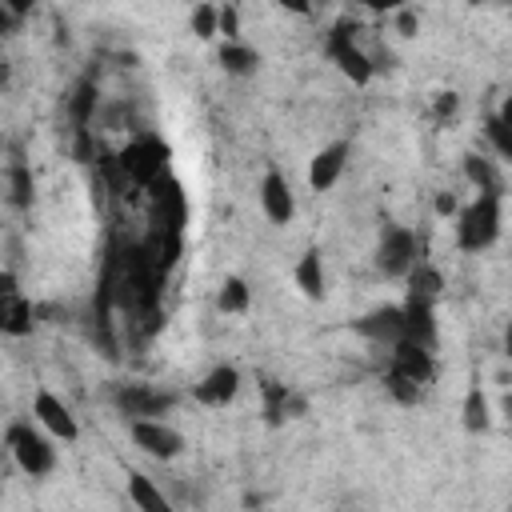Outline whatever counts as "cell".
I'll use <instances>...</instances> for the list:
<instances>
[{
  "label": "cell",
  "mask_w": 512,
  "mask_h": 512,
  "mask_svg": "<svg viewBox=\"0 0 512 512\" xmlns=\"http://www.w3.org/2000/svg\"><path fill=\"white\" fill-rule=\"evenodd\" d=\"M248 300H252L248 284H244L240 276H228V280H224V288H220V308H224V312H244V308H248Z\"/></svg>",
  "instance_id": "7402d4cb"
},
{
  "label": "cell",
  "mask_w": 512,
  "mask_h": 512,
  "mask_svg": "<svg viewBox=\"0 0 512 512\" xmlns=\"http://www.w3.org/2000/svg\"><path fill=\"white\" fill-rule=\"evenodd\" d=\"M464 172L476 188V196H504V180L496 172L492 160H480V156H464Z\"/></svg>",
  "instance_id": "e0dca14e"
},
{
  "label": "cell",
  "mask_w": 512,
  "mask_h": 512,
  "mask_svg": "<svg viewBox=\"0 0 512 512\" xmlns=\"http://www.w3.org/2000/svg\"><path fill=\"white\" fill-rule=\"evenodd\" d=\"M260 208H264V216H268L272 224H288V220L296 216L292 184H288L276 168H268V172H264V180H260Z\"/></svg>",
  "instance_id": "30bf717a"
},
{
  "label": "cell",
  "mask_w": 512,
  "mask_h": 512,
  "mask_svg": "<svg viewBox=\"0 0 512 512\" xmlns=\"http://www.w3.org/2000/svg\"><path fill=\"white\" fill-rule=\"evenodd\" d=\"M216 32H224V44H236L240 40V16H236L232 4L216 8Z\"/></svg>",
  "instance_id": "603a6c76"
},
{
  "label": "cell",
  "mask_w": 512,
  "mask_h": 512,
  "mask_svg": "<svg viewBox=\"0 0 512 512\" xmlns=\"http://www.w3.org/2000/svg\"><path fill=\"white\" fill-rule=\"evenodd\" d=\"M128 436H132V444H136L144 456H152V460H172V456H180V448H184L180 432H176L172 424H164V420H128Z\"/></svg>",
  "instance_id": "5b68a950"
},
{
  "label": "cell",
  "mask_w": 512,
  "mask_h": 512,
  "mask_svg": "<svg viewBox=\"0 0 512 512\" xmlns=\"http://www.w3.org/2000/svg\"><path fill=\"white\" fill-rule=\"evenodd\" d=\"M456 112V92H440L436 100V116H452Z\"/></svg>",
  "instance_id": "4316f807"
},
{
  "label": "cell",
  "mask_w": 512,
  "mask_h": 512,
  "mask_svg": "<svg viewBox=\"0 0 512 512\" xmlns=\"http://www.w3.org/2000/svg\"><path fill=\"white\" fill-rule=\"evenodd\" d=\"M128 500H132L136 512H176L172 500L164 496V488L152 476H144V472H132L128 476Z\"/></svg>",
  "instance_id": "9a60e30c"
},
{
  "label": "cell",
  "mask_w": 512,
  "mask_h": 512,
  "mask_svg": "<svg viewBox=\"0 0 512 512\" xmlns=\"http://www.w3.org/2000/svg\"><path fill=\"white\" fill-rule=\"evenodd\" d=\"M296 288L308 296V300H320L324 296V256L320 248H308L300 260H296Z\"/></svg>",
  "instance_id": "2e32d148"
},
{
  "label": "cell",
  "mask_w": 512,
  "mask_h": 512,
  "mask_svg": "<svg viewBox=\"0 0 512 512\" xmlns=\"http://www.w3.org/2000/svg\"><path fill=\"white\" fill-rule=\"evenodd\" d=\"M500 220H504L500 196H476V200L460 212L456 244H460L464 252H484V248H492L496 236H500Z\"/></svg>",
  "instance_id": "7a4b0ae2"
},
{
  "label": "cell",
  "mask_w": 512,
  "mask_h": 512,
  "mask_svg": "<svg viewBox=\"0 0 512 512\" xmlns=\"http://www.w3.org/2000/svg\"><path fill=\"white\" fill-rule=\"evenodd\" d=\"M116 168L128 184H140V188H152L160 176H168V144L160 136H136L120 148L116 156Z\"/></svg>",
  "instance_id": "6da1fadb"
},
{
  "label": "cell",
  "mask_w": 512,
  "mask_h": 512,
  "mask_svg": "<svg viewBox=\"0 0 512 512\" xmlns=\"http://www.w3.org/2000/svg\"><path fill=\"white\" fill-rule=\"evenodd\" d=\"M508 116H512V104L504 100V104H500V112H492V116H488V128H484V132H488V140L496 144V152H500V156H512V136H508Z\"/></svg>",
  "instance_id": "ffe728a7"
},
{
  "label": "cell",
  "mask_w": 512,
  "mask_h": 512,
  "mask_svg": "<svg viewBox=\"0 0 512 512\" xmlns=\"http://www.w3.org/2000/svg\"><path fill=\"white\" fill-rule=\"evenodd\" d=\"M220 64H224V72L244 76V72H252V68L260 64V52L248 48L244 40H236V44H224V48H220Z\"/></svg>",
  "instance_id": "ac0fdd59"
},
{
  "label": "cell",
  "mask_w": 512,
  "mask_h": 512,
  "mask_svg": "<svg viewBox=\"0 0 512 512\" xmlns=\"http://www.w3.org/2000/svg\"><path fill=\"white\" fill-rule=\"evenodd\" d=\"M436 212H440V216H456V212H460V200H456L452 192H440V196H436Z\"/></svg>",
  "instance_id": "484cf974"
},
{
  "label": "cell",
  "mask_w": 512,
  "mask_h": 512,
  "mask_svg": "<svg viewBox=\"0 0 512 512\" xmlns=\"http://www.w3.org/2000/svg\"><path fill=\"white\" fill-rule=\"evenodd\" d=\"M32 304L20 288L0 292V336H28L32 332Z\"/></svg>",
  "instance_id": "4fadbf2b"
},
{
  "label": "cell",
  "mask_w": 512,
  "mask_h": 512,
  "mask_svg": "<svg viewBox=\"0 0 512 512\" xmlns=\"http://www.w3.org/2000/svg\"><path fill=\"white\" fill-rule=\"evenodd\" d=\"M32 420H36V428H44V432L56 436V440H76V436H80V424H76L72 408H68L56 392H48V388L36 392V400H32Z\"/></svg>",
  "instance_id": "8992f818"
},
{
  "label": "cell",
  "mask_w": 512,
  "mask_h": 512,
  "mask_svg": "<svg viewBox=\"0 0 512 512\" xmlns=\"http://www.w3.org/2000/svg\"><path fill=\"white\" fill-rule=\"evenodd\" d=\"M4 440H8V452H12L16 468L28 472L32 480L36 476H48L56 468V448H52V440H48L44 428H36V424H12Z\"/></svg>",
  "instance_id": "3957f363"
},
{
  "label": "cell",
  "mask_w": 512,
  "mask_h": 512,
  "mask_svg": "<svg viewBox=\"0 0 512 512\" xmlns=\"http://www.w3.org/2000/svg\"><path fill=\"white\" fill-rule=\"evenodd\" d=\"M116 404L128 420H160L168 408H172V396L168 392H156L148 384H124L116 392Z\"/></svg>",
  "instance_id": "ba28073f"
},
{
  "label": "cell",
  "mask_w": 512,
  "mask_h": 512,
  "mask_svg": "<svg viewBox=\"0 0 512 512\" xmlns=\"http://www.w3.org/2000/svg\"><path fill=\"white\" fill-rule=\"evenodd\" d=\"M148 192H152V232H160V236H180V232H184V220H188L184 188H180L172 176H160Z\"/></svg>",
  "instance_id": "277c9868"
},
{
  "label": "cell",
  "mask_w": 512,
  "mask_h": 512,
  "mask_svg": "<svg viewBox=\"0 0 512 512\" xmlns=\"http://www.w3.org/2000/svg\"><path fill=\"white\" fill-rule=\"evenodd\" d=\"M420 244H416V232L412 228H388L384 240H380V252H376V264L388 272V276H408L416 268V256Z\"/></svg>",
  "instance_id": "52a82bcc"
},
{
  "label": "cell",
  "mask_w": 512,
  "mask_h": 512,
  "mask_svg": "<svg viewBox=\"0 0 512 512\" xmlns=\"http://www.w3.org/2000/svg\"><path fill=\"white\" fill-rule=\"evenodd\" d=\"M348 140H336V144H328V148H320L316 156H312V164H308V184H312V192H328L336 180H340V172H344V164H348Z\"/></svg>",
  "instance_id": "8fae6325"
},
{
  "label": "cell",
  "mask_w": 512,
  "mask_h": 512,
  "mask_svg": "<svg viewBox=\"0 0 512 512\" xmlns=\"http://www.w3.org/2000/svg\"><path fill=\"white\" fill-rule=\"evenodd\" d=\"M192 32H196L200 40L216 36V8H212V4H200V8L192 12Z\"/></svg>",
  "instance_id": "cb8c5ba5"
},
{
  "label": "cell",
  "mask_w": 512,
  "mask_h": 512,
  "mask_svg": "<svg viewBox=\"0 0 512 512\" xmlns=\"http://www.w3.org/2000/svg\"><path fill=\"white\" fill-rule=\"evenodd\" d=\"M328 56L336 60V68H340L352 84H368V80H372V60L356 48V40H352L348 28H332V36H328Z\"/></svg>",
  "instance_id": "9c48e42d"
},
{
  "label": "cell",
  "mask_w": 512,
  "mask_h": 512,
  "mask_svg": "<svg viewBox=\"0 0 512 512\" xmlns=\"http://www.w3.org/2000/svg\"><path fill=\"white\" fill-rule=\"evenodd\" d=\"M236 392H240V372H236L232 364H216V368L192 388V396H196L200 404H208V408H224L228 400H236Z\"/></svg>",
  "instance_id": "7c38bea8"
},
{
  "label": "cell",
  "mask_w": 512,
  "mask_h": 512,
  "mask_svg": "<svg viewBox=\"0 0 512 512\" xmlns=\"http://www.w3.org/2000/svg\"><path fill=\"white\" fill-rule=\"evenodd\" d=\"M440 288H444V276H440L432 264L416 260V268L408 272V292H412V296H424V300H436Z\"/></svg>",
  "instance_id": "d6986e66"
},
{
  "label": "cell",
  "mask_w": 512,
  "mask_h": 512,
  "mask_svg": "<svg viewBox=\"0 0 512 512\" xmlns=\"http://www.w3.org/2000/svg\"><path fill=\"white\" fill-rule=\"evenodd\" d=\"M464 428L468 432H484L488 428V396L480 388H472L468 400H464Z\"/></svg>",
  "instance_id": "44dd1931"
},
{
  "label": "cell",
  "mask_w": 512,
  "mask_h": 512,
  "mask_svg": "<svg viewBox=\"0 0 512 512\" xmlns=\"http://www.w3.org/2000/svg\"><path fill=\"white\" fill-rule=\"evenodd\" d=\"M356 328H360L368 340H380V344H388V348L404 336V320H400V308H396V304L368 312L364 320H356Z\"/></svg>",
  "instance_id": "5bb4252c"
},
{
  "label": "cell",
  "mask_w": 512,
  "mask_h": 512,
  "mask_svg": "<svg viewBox=\"0 0 512 512\" xmlns=\"http://www.w3.org/2000/svg\"><path fill=\"white\" fill-rule=\"evenodd\" d=\"M12 188H16V204H28V192H32L28 168H16V172H12Z\"/></svg>",
  "instance_id": "d4e9b609"
},
{
  "label": "cell",
  "mask_w": 512,
  "mask_h": 512,
  "mask_svg": "<svg viewBox=\"0 0 512 512\" xmlns=\"http://www.w3.org/2000/svg\"><path fill=\"white\" fill-rule=\"evenodd\" d=\"M12 288H16V276H12V272H4V268H0V292H12Z\"/></svg>",
  "instance_id": "83f0119b"
},
{
  "label": "cell",
  "mask_w": 512,
  "mask_h": 512,
  "mask_svg": "<svg viewBox=\"0 0 512 512\" xmlns=\"http://www.w3.org/2000/svg\"><path fill=\"white\" fill-rule=\"evenodd\" d=\"M12 20H16V16L8 12V4H0V32H4V28H12Z\"/></svg>",
  "instance_id": "f1b7e54d"
}]
</instances>
